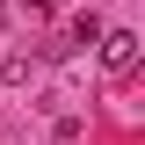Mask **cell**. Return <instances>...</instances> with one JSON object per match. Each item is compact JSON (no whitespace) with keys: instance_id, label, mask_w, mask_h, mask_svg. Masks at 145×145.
<instances>
[{"instance_id":"obj_2","label":"cell","mask_w":145,"mask_h":145,"mask_svg":"<svg viewBox=\"0 0 145 145\" xmlns=\"http://www.w3.org/2000/svg\"><path fill=\"white\" fill-rule=\"evenodd\" d=\"M29 80H36V58H0V87H7V94H15V87H29Z\"/></svg>"},{"instance_id":"obj_3","label":"cell","mask_w":145,"mask_h":145,"mask_svg":"<svg viewBox=\"0 0 145 145\" xmlns=\"http://www.w3.org/2000/svg\"><path fill=\"white\" fill-rule=\"evenodd\" d=\"M22 7H29V15H51V7H58V0H22Z\"/></svg>"},{"instance_id":"obj_1","label":"cell","mask_w":145,"mask_h":145,"mask_svg":"<svg viewBox=\"0 0 145 145\" xmlns=\"http://www.w3.org/2000/svg\"><path fill=\"white\" fill-rule=\"evenodd\" d=\"M102 65H109V80H131L138 72V36L131 29H102Z\"/></svg>"},{"instance_id":"obj_4","label":"cell","mask_w":145,"mask_h":145,"mask_svg":"<svg viewBox=\"0 0 145 145\" xmlns=\"http://www.w3.org/2000/svg\"><path fill=\"white\" fill-rule=\"evenodd\" d=\"M0 29H7V22H0Z\"/></svg>"}]
</instances>
